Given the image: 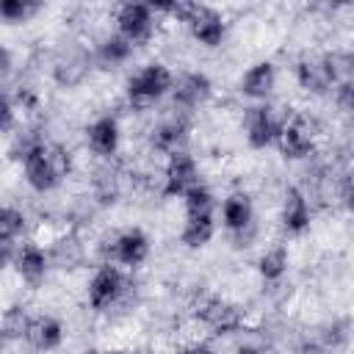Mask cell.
<instances>
[{
  "mask_svg": "<svg viewBox=\"0 0 354 354\" xmlns=\"http://www.w3.org/2000/svg\"><path fill=\"white\" fill-rule=\"evenodd\" d=\"M91 194L97 199V205L108 207V205H116L119 202V194H122V183H119V171L111 169V166H100L91 177Z\"/></svg>",
  "mask_w": 354,
  "mask_h": 354,
  "instance_id": "cb8c5ba5",
  "label": "cell"
},
{
  "mask_svg": "<svg viewBox=\"0 0 354 354\" xmlns=\"http://www.w3.org/2000/svg\"><path fill=\"white\" fill-rule=\"evenodd\" d=\"M174 75L166 64L160 61H149L141 69H136L127 83H124V100L133 111H147L155 102H160L166 94H171L174 88Z\"/></svg>",
  "mask_w": 354,
  "mask_h": 354,
  "instance_id": "7a4b0ae2",
  "label": "cell"
},
{
  "mask_svg": "<svg viewBox=\"0 0 354 354\" xmlns=\"http://www.w3.org/2000/svg\"><path fill=\"white\" fill-rule=\"evenodd\" d=\"M335 102H337V108H340L343 113L354 116V80L335 88Z\"/></svg>",
  "mask_w": 354,
  "mask_h": 354,
  "instance_id": "f546056e",
  "label": "cell"
},
{
  "mask_svg": "<svg viewBox=\"0 0 354 354\" xmlns=\"http://www.w3.org/2000/svg\"><path fill=\"white\" fill-rule=\"evenodd\" d=\"M216 235V213H185L180 241L188 249H205Z\"/></svg>",
  "mask_w": 354,
  "mask_h": 354,
  "instance_id": "7402d4cb",
  "label": "cell"
},
{
  "mask_svg": "<svg viewBox=\"0 0 354 354\" xmlns=\"http://www.w3.org/2000/svg\"><path fill=\"white\" fill-rule=\"evenodd\" d=\"M28 230V216L17 205H6L0 213V246H3V263L11 266L14 254L22 243V235Z\"/></svg>",
  "mask_w": 354,
  "mask_h": 354,
  "instance_id": "ffe728a7",
  "label": "cell"
},
{
  "mask_svg": "<svg viewBox=\"0 0 354 354\" xmlns=\"http://www.w3.org/2000/svg\"><path fill=\"white\" fill-rule=\"evenodd\" d=\"M279 224L288 235H304L313 224V207L301 188H288L279 207Z\"/></svg>",
  "mask_w": 354,
  "mask_h": 354,
  "instance_id": "e0dca14e",
  "label": "cell"
},
{
  "mask_svg": "<svg viewBox=\"0 0 354 354\" xmlns=\"http://www.w3.org/2000/svg\"><path fill=\"white\" fill-rule=\"evenodd\" d=\"M324 64H326V72L335 86L354 80V53L351 50H332L324 55Z\"/></svg>",
  "mask_w": 354,
  "mask_h": 354,
  "instance_id": "484cf974",
  "label": "cell"
},
{
  "mask_svg": "<svg viewBox=\"0 0 354 354\" xmlns=\"http://www.w3.org/2000/svg\"><path fill=\"white\" fill-rule=\"evenodd\" d=\"M28 321H30V315H25L19 307H11V310H6V315H3V335H6V340H17V337H25Z\"/></svg>",
  "mask_w": 354,
  "mask_h": 354,
  "instance_id": "f1b7e54d",
  "label": "cell"
},
{
  "mask_svg": "<svg viewBox=\"0 0 354 354\" xmlns=\"http://www.w3.org/2000/svg\"><path fill=\"white\" fill-rule=\"evenodd\" d=\"M277 149L282 158L288 160H304L315 152V130L313 122L307 116H290L285 119L279 138H277Z\"/></svg>",
  "mask_w": 354,
  "mask_h": 354,
  "instance_id": "ba28073f",
  "label": "cell"
},
{
  "mask_svg": "<svg viewBox=\"0 0 354 354\" xmlns=\"http://www.w3.org/2000/svg\"><path fill=\"white\" fill-rule=\"evenodd\" d=\"M133 44L124 39V36H119L116 30L113 33H108V36H102L100 39V44H97V50H94V58H97V64H102L105 69H116V66H122V64H127L130 58H133Z\"/></svg>",
  "mask_w": 354,
  "mask_h": 354,
  "instance_id": "603a6c76",
  "label": "cell"
},
{
  "mask_svg": "<svg viewBox=\"0 0 354 354\" xmlns=\"http://www.w3.org/2000/svg\"><path fill=\"white\" fill-rule=\"evenodd\" d=\"M235 354H263V351H260L257 346H241V348H238Z\"/></svg>",
  "mask_w": 354,
  "mask_h": 354,
  "instance_id": "836d02e7",
  "label": "cell"
},
{
  "mask_svg": "<svg viewBox=\"0 0 354 354\" xmlns=\"http://www.w3.org/2000/svg\"><path fill=\"white\" fill-rule=\"evenodd\" d=\"M91 53L83 50L80 44H69L58 58H55V66H53V77L55 83L72 88V86H80L86 77H88V69H91Z\"/></svg>",
  "mask_w": 354,
  "mask_h": 354,
  "instance_id": "5bb4252c",
  "label": "cell"
},
{
  "mask_svg": "<svg viewBox=\"0 0 354 354\" xmlns=\"http://www.w3.org/2000/svg\"><path fill=\"white\" fill-rule=\"evenodd\" d=\"M194 185H199V163L196 158L183 149V152H174L166 158V166H163V196H185Z\"/></svg>",
  "mask_w": 354,
  "mask_h": 354,
  "instance_id": "9c48e42d",
  "label": "cell"
},
{
  "mask_svg": "<svg viewBox=\"0 0 354 354\" xmlns=\"http://www.w3.org/2000/svg\"><path fill=\"white\" fill-rule=\"evenodd\" d=\"M213 94V83L205 72H183L177 80H174V88H171V102L174 108H180L183 113H191L196 111L199 105H205Z\"/></svg>",
  "mask_w": 354,
  "mask_h": 354,
  "instance_id": "8fae6325",
  "label": "cell"
},
{
  "mask_svg": "<svg viewBox=\"0 0 354 354\" xmlns=\"http://www.w3.org/2000/svg\"><path fill=\"white\" fill-rule=\"evenodd\" d=\"M191 33V39L207 50H216L221 47V41L227 39V19L221 11H216L213 6H205V3H191L188 14H185V22H183Z\"/></svg>",
  "mask_w": 354,
  "mask_h": 354,
  "instance_id": "5b68a950",
  "label": "cell"
},
{
  "mask_svg": "<svg viewBox=\"0 0 354 354\" xmlns=\"http://www.w3.org/2000/svg\"><path fill=\"white\" fill-rule=\"evenodd\" d=\"M105 263H113L119 268H138L149 257V238L144 230L130 227L116 232L105 246Z\"/></svg>",
  "mask_w": 354,
  "mask_h": 354,
  "instance_id": "8992f818",
  "label": "cell"
},
{
  "mask_svg": "<svg viewBox=\"0 0 354 354\" xmlns=\"http://www.w3.org/2000/svg\"><path fill=\"white\" fill-rule=\"evenodd\" d=\"M296 83L304 88V91H310V94H326L335 83H332V77H329V72H326V64H324V55H304V58H299L296 61Z\"/></svg>",
  "mask_w": 354,
  "mask_h": 354,
  "instance_id": "44dd1931",
  "label": "cell"
},
{
  "mask_svg": "<svg viewBox=\"0 0 354 354\" xmlns=\"http://www.w3.org/2000/svg\"><path fill=\"white\" fill-rule=\"evenodd\" d=\"M282 124H285V119H279L274 113V108L266 105V102H257V105L246 108V113H243V136H246V144L252 149H266V147L277 144Z\"/></svg>",
  "mask_w": 354,
  "mask_h": 354,
  "instance_id": "52a82bcc",
  "label": "cell"
},
{
  "mask_svg": "<svg viewBox=\"0 0 354 354\" xmlns=\"http://www.w3.org/2000/svg\"><path fill=\"white\" fill-rule=\"evenodd\" d=\"M288 249L285 246H268L260 257H257V274L266 279V282H279L285 274H288Z\"/></svg>",
  "mask_w": 354,
  "mask_h": 354,
  "instance_id": "d4e9b609",
  "label": "cell"
},
{
  "mask_svg": "<svg viewBox=\"0 0 354 354\" xmlns=\"http://www.w3.org/2000/svg\"><path fill=\"white\" fill-rule=\"evenodd\" d=\"M221 224L235 238L249 235L252 227H254V205H252V196L243 194V191H232L221 202Z\"/></svg>",
  "mask_w": 354,
  "mask_h": 354,
  "instance_id": "2e32d148",
  "label": "cell"
},
{
  "mask_svg": "<svg viewBox=\"0 0 354 354\" xmlns=\"http://www.w3.org/2000/svg\"><path fill=\"white\" fill-rule=\"evenodd\" d=\"M188 136H191V124L185 119V113H174L169 119H163L160 124L152 127L149 133V147L158 152V155H174V152H183L185 144H188Z\"/></svg>",
  "mask_w": 354,
  "mask_h": 354,
  "instance_id": "7c38bea8",
  "label": "cell"
},
{
  "mask_svg": "<svg viewBox=\"0 0 354 354\" xmlns=\"http://www.w3.org/2000/svg\"><path fill=\"white\" fill-rule=\"evenodd\" d=\"M183 210L185 213H216V196L207 185H194L185 196H183Z\"/></svg>",
  "mask_w": 354,
  "mask_h": 354,
  "instance_id": "4316f807",
  "label": "cell"
},
{
  "mask_svg": "<svg viewBox=\"0 0 354 354\" xmlns=\"http://www.w3.org/2000/svg\"><path fill=\"white\" fill-rule=\"evenodd\" d=\"M39 11H41V6H39V3H30V0H3V3H0V17H3L6 22H11V25L28 22V19L36 17Z\"/></svg>",
  "mask_w": 354,
  "mask_h": 354,
  "instance_id": "83f0119b",
  "label": "cell"
},
{
  "mask_svg": "<svg viewBox=\"0 0 354 354\" xmlns=\"http://www.w3.org/2000/svg\"><path fill=\"white\" fill-rule=\"evenodd\" d=\"M340 202L346 207L348 216H354V180H346L343 188H340Z\"/></svg>",
  "mask_w": 354,
  "mask_h": 354,
  "instance_id": "1f68e13d",
  "label": "cell"
},
{
  "mask_svg": "<svg viewBox=\"0 0 354 354\" xmlns=\"http://www.w3.org/2000/svg\"><path fill=\"white\" fill-rule=\"evenodd\" d=\"M127 288H130L127 274L113 263H102L86 285V301L94 313H108L127 296Z\"/></svg>",
  "mask_w": 354,
  "mask_h": 354,
  "instance_id": "3957f363",
  "label": "cell"
},
{
  "mask_svg": "<svg viewBox=\"0 0 354 354\" xmlns=\"http://www.w3.org/2000/svg\"><path fill=\"white\" fill-rule=\"evenodd\" d=\"M22 340H25L33 351H39V354L55 351V348L64 343V324H61L58 318H53V315H30Z\"/></svg>",
  "mask_w": 354,
  "mask_h": 354,
  "instance_id": "ac0fdd59",
  "label": "cell"
},
{
  "mask_svg": "<svg viewBox=\"0 0 354 354\" xmlns=\"http://www.w3.org/2000/svg\"><path fill=\"white\" fill-rule=\"evenodd\" d=\"M72 169V158L69 152L61 147V144H53V141H44L41 147H36L33 152L25 155L22 160V174H25V183L36 191V194H50L55 191L64 177L69 174Z\"/></svg>",
  "mask_w": 354,
  "mask_h": 354,
  "instance_id": "6da1fadb",
  "label": "cell"
},
{
  "mask_svg": "<svg viewBox=\"0 0 354 354\" xmlns=\"http://www.w3.org/2000/svg\"><path fill=\"white\" fill-rule=\"evenodd\" d=\"M196 318H199V324H202L207 332H213V335H232V332L241 329V324H243L241 310H238L232 301L218 299V296H207V299L199 304Z\"/></svg>",
  "mask_w": 354,
  "mask_h": 354,
  "instance_id": "30bf717a",
  "label": "cell"
},
{
  "mask_svg": "<svg viewBox=\"0 0 354 354\" xmlns=\"http://www.w3.org/2000/svg\"><path fill=\"white\" fill-rule=\"evenodd\" d=\"M185 354H216L210 346H205V343H196V346H191Z\"/></svg>",
  "mask_w": 354,
  "mask_h": 354,
  "instance_id": "d6a6232c",
  "label": "cell"
},
{
  "mask_svg": "<svg viewBox=\"0 0 354 354\" xmlns=\"http://www.w3.org/2000/svg\"><path fill=\"white\" fill-rule=\"evenodd\" d=\"M17 102H14V97L6 91L3 94V133H14V127H17Z\"/></svg>",
  "mask_w": 354,
  "mask_h": 354,
  "instance_id": "4dcf8cb0",
  "label": "cell"
},
{
  "mask_svg": "<svg viewBox=\"0 0 354 354\" xmlns=\"http://www.w3.org/2000/svg\"><path fill=\"white\" fill-rule=\"evenodd\" d=\"M86 144H88V149H91L97 158H102V160L113 158V155L119 152V144H122L119 119L111 116V113L97 116V119L86 127Z\"/></svg>",
  "mask_w": 354,
  "mask_h": 354,
  "instance_id": "9a60e30c",
  "label": "cell"
},
{
  "mask_svg": "<svg viewBox=\"0 0 354 354\" xmlns=\"http://www.w3.org/2000/svg\"><path fill=\"white\" fill-rule=\"evenodd\" d=\"M241 94L254 100V102H266L271 97V91L277 88V66L271 61H254L243 75H241Z\"/></svg>",
  "mask_w": 354,
  "mask_h": 354,
  "instance_id": "d6986e66",
  "label": "cell"
},
{
  "mask_svg": "<svg viewBox=\"0 0 354 354\" xmlns=\"http://www.w3.org/2000/svg\"><path fill=\"white\" fill-rule=\"evenodd\" d=\"M113 22H116L119 36H124L133 47H141L155 36L158 14L147 3H122L113 14Z\"/></svg>",
  "mask_w": 354,
  "mask_h": 354,
  "instance_id": "277c9868",
  "label": "cell"
},
{
  "mask_svg": "<svg viewBox=\"0 0 354 354\" xmlns=\"http://www.w3.org/2000/svg\"><path fill=\"white\" fill-rule=\"evenodd\" d=\"M50 254L39 246V243H30V241H25V243H19V249H17V254H14V271H17V277L28 285V288H39L41 282H44V277H47V271H50Z\"/></svg>",
  "mask_w": 354,
  "mask_h": 354,
  "instance_id": "4fadbf2b",
  "label": "cell"
}]
</instances>
